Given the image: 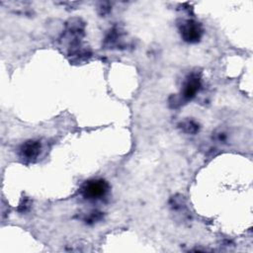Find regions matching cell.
<instances>
[{
	"instance_id": "obj_7",
	"label": "cell",
	"mask_w": 253,
	"mask_h": 253,
	"mask_svg": "<svg viewBox=\"0 0 253 253\" xmlns=\"http://www.w3.org/2000/svg\"><path fill=\"white\" fill-rule=\"evenodd\" d=\"M30 205V202L28 201V200H26V201H24V203L23 204H21L20 205V207H19V211H21V212H25V211H27L28 210H29V206Z\"/></svg>"
},
{
	"instance_id": "obj_6",
	"label": "cell",
	"mask_w": 253,
	"mask_h": 253,
	"mask_svg": "<svg viewBox=\"0 0 253 253\" xmlns=\"http://www.w3.org/2000/svg\"><path fill=\"white\" fill-rule=\"evenodd\" d=\"M101 217H102V213H101V212H99V211H92V212H90V214L85 218V220H86V222H88V223H93V222H95V221L101 219Z\"/></svg>"
},
{
	"instance_id": "obj_4",
	"label": "cell",
	"mask_w": 253,
	"mask_h": 253,
	"mask_svg": "<svg viewBox=\"0 0 253 253\" xmlns=\"http://www.w3.org/2000/svg\"><path fill=\"white\" fill-rule=\"evenodd\" d=\"M42 144L39 140H27L25 143H23L19 149L20 157L27 161V162H33L35 161L38 156L41 153Z\"/></svg>"
},
{
	"instance_id": "obj_2",
	"label": "cell",
	"mask_w": 253,
	"mask_h": 253,
	"mask_svg": "<svg viewBox=\"0 0 253 253\" xmlns=\"http://www.w3.org/2000/svg\"><path fill=\"white\" fill-rule=\"evenodd\" d=\"M179 31L182 39L190 43L197 42L203 36V28L200 23L194 20H184L179 24Z\"/></svg>"
},
{
	"instance_id": "obj_5",
	"label": "cell",
	"mask_w": 253,
	"mask_h": 253,
	"mask_svg": "<svg viewBox=\"0 0 253 253\" xmlns=\"http://www.w3.org/2000/svg\"><path fill=\"white\" fill-rule=\"evenodd\" d=\"M179 127L186 133H196L199 130V125L192 120H185L179 124Z\"/></svg>"
},
{
	"instance_id": "obj_3",
	"label": "cell",
	"mask_w": 253,
	"mask_h": 253,
	"mask_svg": "<svg viewBox=\"0 0 253 253\" xmlns=\"http://www.w3.org/2000/svg\"><path fill=\"white\" fill-rule=\"evenodd\" d=\"M201 88V76L198 72H192L184 81L181 90V98L184 101L192 100Z\"/></svg>"
},
{
	"instance_id": "obj_1",
	"label": "cell",
	"mask_w": 253,
	"mask_h": 253,
	"mask_svg": "<svg viewBox=\"0 0 253 253\" xmlns=\"http://www.w3.org/2000/svg\"><path fill=\"white\" fill-rule=\"evenodd\" d=\"M109 190L108 183L103 179L86 181L81 187V194L87 200H98L103 198Z\"/></svg>"
}]
</instances>
